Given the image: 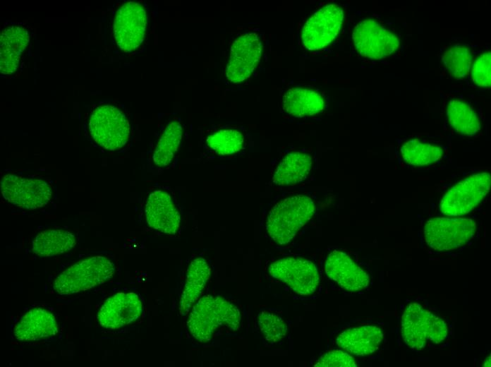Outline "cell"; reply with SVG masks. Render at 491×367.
Here are the masks:
<instances>
[{
    "mask_svg": "<svg viewBox=\"0 0 491 367\" xmlns=\"http://www.w3.org/2000/svg\"><path fill=\"white\" fill-rule=\"evenodd\" d=\"M183 136V128L178 120L169 122L161 135L152 156L154 166L168 167L174 159Z\"/></svg>",
    "mask_w": 491,
    "mask_h": 367,
    "instance_id": "obj_27",
    "label": "cell"
},
{
    "mask_svg": "<svg viewBox=\"0 0 491 367\" xmlns=\"http://www.w3.org/2000/svg\"><path fill=\"white\" fill-rule=\"evenodd\" d=\"M143 311V301L138 294L121 291L104 301L97 318L102 327L119 330L135 323Z\"/></svg>",
    "mask_w": 491,
    "mask_h": 367,
    "instance_id": "obj_13",
    "label": "cell"
},
{
    "mask_svg": "<svg viewBox=\"0 0 491 367\" xmlns=\"http://www.w3.org/2000/svg\"><path fill=\"white\" fill-rule=\"evenodd\" d=\"M325 105L322 95L309 88H290L284 92L281 97L283 111L298 118L317 114L324 109Z\"/></svg>",
    "mask_w": 491,
    "mask_h": 367,
    "instance_id": "obj_23",
    "label": "cell"
},
{
    "mask_svg": "<svg viewBox=\"0 0 491 367\" xmlns=\"http://www.w3.org/2000/svg\"><path fill=\"white\" fill-rule=\"evenodd\" d=\"M490 51H483L475 56L471 64V82L475 87L489 88L491 85V54Z\"/></svg>",
    "mask_w": 491,
    "mask_h": 367,
    "instance_id": "obj_30",
    "label": "cell"
},
{
    "mask_svg": "<svg viewBox=\"0 0 491 367\" xmlns=\"http://www.w3.org/2000/svg\"><path fill=\"white\" fill-rule=\"evenodd\" d=\"M30 42L28 30L22 25L4 28L0 35V71L11 75L18 69L23 53Z\"/></svg>",
    "mask_w": 491,
    "mask_h": 367,
    "instance_id": "obj_21",
    "label": "cell"
},
{
    "mask_svg": "<svg viewBox=\"0 0 491 367\" xmlns=\"http://www.w3.org/2000/svg\"><path fill=\"white\" fill-rule=\"evenodd\" d=\"M490 173L472 169L459 172L440 190L438 212L446 217H464L485 199L490 191Z\"/></svg>",
    "mask_w": 491,
    "mask_h": 367,
    "instance_id": "obj_1",
    "label": "cell"
},
{
    "mask_svg": "<svg viewBox=\"0 0 491 367\" xmlns=\"http://www.w3.org/2000/svg\"><path fill=\"white\" fill-rule=\"evenodd\" d=\"M3 198L9 203L26 210L47 205L54 195V187L43 178L7 174L1 181Z\"/></svg>",
    "mask_w": 491,
    "mask_h": 367,
    "instance_id": "obj_8",
    "label": "cell"
},
{
    "mask_svg": "<svg viewBox=\"0 0 491 367\" xmlns=\"http://www.w3.org/2000/svg\"><path fill=\"white\" fill-rule=\"evenodd\" d=\"M352 40L357 52L362 56L370 59L387 58L400 45L396 34L371 18L360 20L355 25Z\"/></svg>",
    "mask_w": 491,
    "mask_h": 367,
    "instance_id": "obj_9",
    "label": "cell"
},
{
    "mask_svg": "<svg viewBox=\"0 0 491 367\" xmlns=\"http://www.w3.org/2000/svg\"><path fill=\"white\" fill-rule=\"evenodd\" d=\"M59 332L55 316L48 310L33 308L24 313L15 325L13 335L21 342H33L56 335Z\"/></svg>",
    "mask_w": 491,
    "mask_h": 367,
    "instance_id": "obj_19",
    "label": "cell"
},
{
    "mask_svg": "<svg viewBox=\"0 0 491 367\" xmlns=\"http://www.w3.org/2000/svg\"><path fill=\"white\" fill-rule=\"evenodd\" d=\"M145 219L151 229L174 235L180 228L181 212L171 192L162 188L148 195L145 208Z\"/></svg>",
    "mask_w": 491,
    "mask_h": 367,
    "instance_id": "obj_14",
    "label": "cell"
},
{
    "mask_svg": "<svg viewBox=\"0 0 491 367\" xmlns=\"http://www.w3.org/2000/svg\"><path fill=\"white\" fill-rule=\"evenodd\" d=\"M435 316L419 303H409L404 311L401 323V336L406 344L415 350L423 349L430 342Z\"/></svg>",
    "mask_w": 491,
    "mask_h": 367,
    "instance_id": "obj_18",
    "label": "cell"
},
{
    "mask_svg": "<svg viewBox=\"0 0 491 367\" xmlns=\"http://www.w3.org/2000/svg\"><path fill=\"white\" fill-rule=\"evenodd\" d=\"M246 138L243 133L235 128L219 129L209 135L206 145L214 153L226 156L240 152L245 145Z\"/></svg>",
    "mask_w": 491,
    "mask_h": 367,
    "instance_id": "obj_28",
    "label": "cell"
},
{
    "mask_svg": "<svg viewBox=\"0 0 491 367\" xmlns=\"http://www.w3.org/2000/svg\"><path fill=\"white\" fill-rule=\"evenodd\" d=\"M344 13L338 4H327L315 11L305 23L301 39L303 46L314 51L329 45L338 35Z\"/></svg>",
    "mask_w": 491,
    "mask_h": 367,
    "instance_id": "obj_12",
    "label": "cell"
},
{
    "mask_svg": "<svg viewBox=\"0 0 491 367\" xmlns=\"http://www.w3.org/2000/svg\"><path fill=\"white\" fill-rule=\"evenodd\" d=\"M186 321L190 335L197 341H210L222 327L238 329L241 313L237 306L226 299L208 294L201 296L192 306Z\"/></svg>",
    "mask_w": 491,
    "mask_h": 367,
    "instance_id": "obj_3",
    "label": "cell"
},
{
    "mask_svg": "<svg viewBox=\"0 0 491 367\" xmlns=\"http://www.w3.org/2000/svg\"><path fill=\"white\" fill-rule=\"evenodd\" d=\"M311 198L296 195L276 203L269 211L266 230L278 245H284L295 237L298 231L311 219L315 212Z\"/></svg>",
    "mask_w": 491,
    "mask_h": 367,
    "instance_id": "obj_4",
    "label": "cell"
},
{
    "mask_svg": "<svg viewBox=\"0 0 491 367\" xmlns=\"http://www.w3.org/2000/svg\"><path fill=\"white\" fill-rule=\"evenodd\" d=\"M76 245L75 235L67 230L49 229L41 231L32 241V251L40 257H52L71 251Z\"/></svg>",
    "mask_w": 491,
    "mask_h": 367,
    "instance_id": "obj_25",
    "label": "cell"
},
{
    "mask_svg": "<svg viewBox=\"0 0 491 367\" xmlns=\"http://www.w3.org/2000/svg\"><path fill=\"white\" fill-rule=\"evenodd\" d=\"M476 222L471 217H435L426 221L423 238L428 248L437 252L453 251L475 236Z\"/></svg>",
    "mask_w": 491,
    "mask_h": 367,
    "instance_id": "obj_6",
    "label": "cell"
},
{
    "mask_svg": "<svg viewBox=\"0 0 491 367\" xmlns=\"http://www.w3.org/2000/svg\"><path fill=\"white\" fill-rule=\"evenodd\" d=\"M257 325L265 339L269 343H276L286 335L287 325L277 314L262 311L257 317Z\"/></svg>",
    "mask_w": 491,
    "mask_h": 367,
    "instance_id": "obj_29",
    "label": "cell"
},
{
    "mask_svg": "<svg viewBox=\"0 0 491 367\" xmlns=\"http://www.w3.org/2000/svg\"><path fill=\"white\" fill-rule=\"evenodd\" d=\"M210 274V265L205 258H197L190 262L179 300L181 315H187L192 306L201 297Z\"/></svg>",
    "mask_w": 491,
    "mask_h": 367,
    "instance_id": "obj_22",
    "label": "cell"
},
{
    "mask_svg": "<svg viewBox=\"0 0 491 367\" xmlns=\"http://www.w3.org/2000/svg\"><path fill=\"white\" fill-rule=\"evenodd\" d=\"M384 338L383 330L374 325L352 327L343 330L336 339L342 350L356 356H368L375 353Z\"/></svg>",
    "mask_w": 491,
    "mask_h": 367,
    "instance_id": "obj_20",
    "label": "cell"
},
{
    "mask_svg": "<svg viewBox=\"0 0 491 367\" xmlns=\"http://www.w3.org/2000/svg\"><path fill=\"white\" fill-rule=\"evenodd\" d=\"M262 43L254 32L239 36L233 43L227 64L226 76L232 83L248 78L261 57Z\"/></svg>",
    "mask_w": 491,
    "mask_h": 367,
    "instance_id": "obj_17",
    "label": "cell"
},
{
    "mask_svg": "<svg viewBox=\"0 0 491 367\" xmlns=\"http://www.w3.org/2000/svg\"><path fill=\"white\" fill-rule=\"evenodd\" d=\"M443 114L448 126L456 134L478 138L483 134V112L477 104L453 95L444 99Z\"/></svg>",
    "mask_w": 491,
    "mask_h": 367,
    "instance_id": "obj_16",
    "label": "cell"
},
{
    "mask_svg": "<svg viewBox=\"0 0 491 367\" xmlns=\"http://www.w3.org/2000/svg\"><path fill=\"white\" fill-rule=\"evenodd\" d=\"M147 25V14L142 4L124 3L117 10L113 24L117 46L127 53L136 50L145 39Z\"/></svg>",
    "mask_w": 491,
    "mask_h": 367,
    "instance_id": "obj_11",
    "label": "cell"
},
{
    "mask_svg": "<svg viewBox=\"0 0 491 367\" xmlns=\"http://www.w3.org/2000/svg\"><path fill=\"white\" fill-rule=\"evenodd\" d=\"M483 366H485V367H488V366L490 367L491 366L490 355L488 357H487L486 359H485V360L483 362Z\"/></svg>",
    "mask_w": 491,
    "mask_h": 367,
    "instance_id": "obj_32",
    "label": "cell"
},
{
    "mask_svg": "<svg viewBox=\"0 0 491 367\" xmlns=\"http://www.w3.org/2000/svg\"><path fill=\"white\" fill-rule=\"evenodd\" d=\"M451 148L450 140L442 134L413 133L396 138L394 154L403 168L439 170L450 164Z\"/></svg>",
    "mask_w": 491,
    "mask_h": 367,
    "instance_id": "obj_2",
    "label": "cell"
},
{
    "mask_svg": "<svg viewBox=\"0 0 491 367\" xmlns=\"http://www.w3.org/2000/svg\"><path fill=\"white\" fill-rule=\"evenodd\" d=\"M311 157L303 152H291L279 163L272 182L280 186H291L306 179L312 168Z\"/></svg>",
    "mask_w": 491,
    "mask_h": 367,
    "instance_id": "obj_24",
    "label": "cell"
},
{
    "mask_svg": "<svg viewBox=\"0 0 491 367\" xmlns=\"http://www.w3.org/2000/svg\"><path fill=\"white\" fill-rule=\"evenodd\" d=\"M269 275L286 284L295 293L309 296L315 293L320 282L316 265L303 258H284L273 262L268 268Z\"/></svg>",
    "mask_w": 491,
    "mask_h": 367,
    "instance_id": "obj_10",
    "label": "cell"
},
{
    "mask_svg": "<svg viewBox=\"0 0 491 367\" xmlns=\"http://www.w3.org/2000/svg\"><path fill=\"white\" fill-rule=\"evenodd\" d=\"M88 129L93 140L110 151L126 146L131 135V125L126 113L110 104H101L92 111Z\"/></svg>",
    "mask_w": 491,
    "mask_h": 367,
    "instance_id": "obj_7",
    "label": "cell"
},
{
    "mask_svg": "<svg viewBox=\"0 0 491 367\" xmlns=\"http://www.w3.org/2000/svg\"><path fill=\"white\" fill-rule=\"evenodd\" d=\"M325 271L329 279L348 291H361L369 285L368 272L350 254L341 250L335 249L328 254Z\"/></svg>",
    "mask_w": 491,
    "mask_h": 367,
    "instance_id": "obj_15",
    "label": "cell"
},
{
    "mask_svg": "<svg viewBox=\"0 0 491 367\" xmlns=\"http://www.w3.org/2000/svg\"><path fill=\"white\" fill-rule=\"evenodd\" d=\"M474 52L466 44H454L440 51L442 71L449 78L463 80L469 78Z\"/></svg>",
    "mask_w": 491,
    "mask_h": 367,
    "instance_id": "obj_26",
    "label": "cell"
},
{
    "mask_svg": "<svg viewBox=\"0 0 491 367\" xmlns=\"http://www.w3.org/2000/svg\"><path fill=\"white\" fill-rule=\"evenodd\" d=\"M317 367H356L353 357L342 349H334L322 354L314 363Z\"/></svg>",
    "mask_w": 491,
    "mask_h": 367,
    "instance_id": "obj_31",
    "label": "cell"
},
{
    "mask_svg": "<svg viewBox=\"0 0 491 367\" xmlns=\"http://www.w3.org/2000/svg\"><path fill=\"white\" fill-rule=\"evenodd\" d=\"M116 265L109 258L97 255L82 259L61 272L53 282L59 295H72L85 291L109 280Z\"/></svg>",
    "mask_w": 491,
    "mask_h": 367,
    "instance_id": "obj_5",
    "label": "cell"
}]
</instances>
